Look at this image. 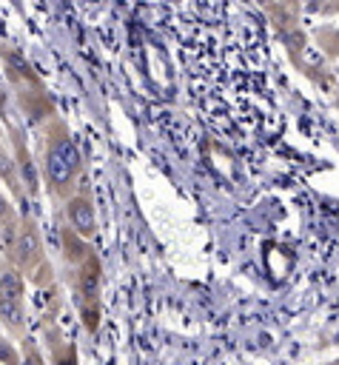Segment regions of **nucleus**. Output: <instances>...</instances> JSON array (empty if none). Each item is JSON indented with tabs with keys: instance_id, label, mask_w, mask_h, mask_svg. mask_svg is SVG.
Listing matches in <instances>:
<instances>
[{
	"instance_id": "nucleus-1",
	"label": "nucleus",
	"mask_w": 339,
	"mask_h": 365,
	"mask_svg": "<svg viewBox=\"0 0 339 365\" xmlns=\"http://www.w3.org/2000/svg\"><path fill=\"white\" fill-rule=\"evenodd\" d=\"M80 168H83V157H80L71 134L63 128L51 131L46 137V145H43V171H46L48 188L60 197H68Z\"/></svg>"
},
{
	"instance_id": "nucleus-2",
	"label": "nucleus",
	"mask_w": 339,
	"mask_h": 365,
	"mask_svg": "<svg viewBox=\"0 0 339 365\" xmlns=\"http://www.w3.org/2000/svg\"><path fill=\"white\" fill-rule=\"evenodd\" d=\"M9 259L23 274H31L37 268V262L43 259V240H40V231L34 228V222L28 217H23L17 225V237H14V245L9 251Z\"/></svg>"
},
{
	"instance_id": "nucleus-3",
	"label": "nucleus",
	"mask_w": 339,
	"mask_h": 365,
	"mask_svg": "<svg viewBox=\"0 0 339 365\" xmlns=\"http://www.w3.org/2000/svg\"><path fill=\"white\" fill-rule=\"evenodd\" d=\"M66 220L85 240L97 231V217H94V205L88 197H68L66 200Z\"/></svg>"
},
{
	"instance_id": "nucleus-4",
	"label": "nucleus",
	"mask_w": 339,
	"mask_h": 365,
	"mask_svg": "<svg viewBox=\"0 0 339 365\" xmlns=\"http://www.w3.org/2000/svg\"><path fill=\"white\" fill-rule=\"evenodd\" d=\"M14 163H17V174H20L23 191L34 197V194L40 191V174H37V165H34V160L28 157L26 145H23L17 137H14Z\"/></svg>"
},
{
	"instance_id": "nucleus-5",
	"label": "nucleus",
	"mask_w": 339,
	"mask_h": 365,
	"mask_svg": "<svg viewBox=\"0 0 339 365\" xmlns=\"http://www.w3.org/2000/svg\"><path fill=\"white\" fill-rule=\"evenodd\" d=\"M0 294L17 297V299L26 297V279H23V271H20L9 257H6V262H0Z\"/></svg>"
},
{
	"instance_id": "nucleus-6",
	"label": "nucleus",
	"mask_w": 339,
	"mask_h": 365,
	"mask_svg": "<svg viewBox=\"0 0 339 365\" xmlns=\"http://www.w3.org/2000/svg\"><path fill=\"white\" fill-rule=\"evenodd\" d=\"M0 319H3L6 328H11V331H23V325H26L23 299L9 297V294H0Z\"/></svg>"
},
{
	"instance_id": "nucleus-7",
	"label": "nucleus",
	"mask_w": 339,
	"mask_h": 365,
	"mask_svg": "<svg viewBox=\"0 0 339 365\" xmlns=\"http://www.w3.org/2000/svg\"><path fill=\"white\" fill-rule=\"evenodd\" d=\"M97 291H100V265L97 259H83V271H80V294L94 302L97 299Z\"/></svg>"
},
{
	"instance_id": "nucleus-8",
	"label": "nucleus",
	"mask_w": 339,
	"mask_h": 365,
	"mask_svg": "<svg viewBox=\"0 0 339 365\" xmlns=\"http://www.w3.org/2000/svg\"><path fill=\"white\" fill-rule=\"evenodd\" d=\"M63 257L66 262H83L88 257V248H85V237H80L74 228H63Z\"/></svg>"
},
{
	"instance_id": "nucleus-9",
	"label": "nucleus",
	"mask_w": 339,
	"mask_h": 365,
	"mask_svg": "<svg viewBox=\"0 0 339 365\" xmlns=\"http://www.w3.org/2000/svg\"><path fill=\"white\" fill-rule=\"evenodd\" d=\"M0 180H3V182H6V185H9V188H11V191H14L20 200H23V194H26V191H23V185H20L17 163H14V160H11V157H9L3 148H0Z\"/></svg>"
},
{
	"instance_id": "nucleus-10",
	"label": "nucleus",
	"mask_w": 339,
	"mask_h": 365,
	"mask_svg": "<svg viewBox=\"0 0 339 365\" xmlns=\"http://www.w3.org/2000/svg\"><path fill=\"white\" fill-rule=\"evenodd\" d=\"M6 220H14V214H11V202L6 197H0V222H6Z\"/></svg>"
}]
</instances>
